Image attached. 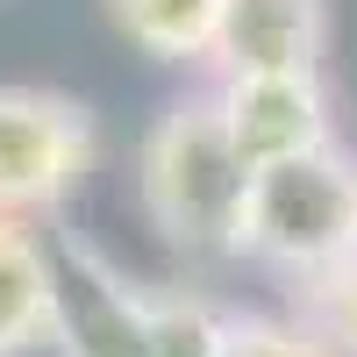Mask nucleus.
Returning <instances> with one entry per match:
<instances>
[{"label": "nucleus", "instance_id": "obj_1", "mask_svg": "<svg viewBox=\"0 0 357 357\" xmlns=\"http://www.w3.org/2000/svg\"><path fill=\"white\" fill-rule=\"evenodd\" d=\"M136 193H143L151 229L172 250L236 257V229H243V200H250V165L236 158L215 93H186L151 122V136L136 151Z\"/></svg>", "mask_w": 357, "mask_h": 357}, {"label": "nucleus", "instance_id": "obj_2", "mask_svg": "<svg viewBox=\"0 0 357 357\" xmlns=\"http://www.w3.org/2000/svg\"><path fill=\"white\" fill-rule=\"evenodd\" d=\"M236 257L272 264L293 286H307L329 264L357 257V158L343 143H329V151H307V158L250 172Z\"/></svg>", "mask_w": 357, "mask_h": 357}, {"label": "nucleus", "instance_id": "obj_3", "mask_svg": "<svg viewBox=\"0 0 357 357\" xmlns=\"http://www.w3.org/2000/svg\"><path fill=\"white\" fill-rule=\"evenodd\" d=\"M100 158V129L72 93L0 86V222H36L79 193Z\"/></svg>", "mask_w": 357, "mask_h": 357}, {"label": "nucleus", "instance_id": "obj_4", "mask_svg": "<svg viewBox=\"0 0 357 357\" xmlns=\"http://www.w3.org/2000/svg\"><path fill=\"white\" fill-rule=\"evenodd\" d=\"M57 264V307H50V343L57 357H158L151 350V293L122 279L93 243H50Z\"/></svg>", "mask_w": 357, "mask_h": 357}, {"label": "nucleus", "instance_id": "obj_5", "mask_svg": "<svg viewBox=\"0 0 357 357\" xmlns=\"http://www.w3.org/2000/svg\"><path fill=\"white\" fill-rule=\"evenodd\" d=\"M215 107H222V129H229L236 158H243L250 172L286 165V158H307V151H329V143H336V107H329L321 72L222 79L215 86Z\"/></svg>", "mask_w": 357, "mask_h": 357}, {"label": "nucleus", "instance_id": "obj_6", "mask_svg": "<svg viewBox=\"0 0 357 357\" xmlns=\"http://www.w3.org/2000/svg\"><path fill=\"white\" fill-rule=\"evenodd\" d=\"M329 57V0H222L215 65L222 79L264 72H321Z\"/></svg>", "mask_w": 357, "mask_h": 357}, {"label": "nucleus", "instance_id": "obj_7", "mask_svg": "<svg viewBox=\"0 0 357 357\" xmlns=\"http://www.w3.org/2000/svg\"><path fill=\"white\" fill-rule=\"evenodd\" d=\"M50 307H57L50 243L29 222H0V357L50 343Z\"/></svg>", "mask_w": 357, "mask_h": 357}, {"label": "nucleus", "instance_id": "obj_8", "mask_svg": "<svg viewBox=\"0 0 357 357\" xmlns=\"http://www.w3.org/2000/svg\"><path fill=\"white\" fill-rule=\"evenodd\" d=\"M114 29L158 65H207L222 29V0H107Z\"/></svg>", "mask_w": 357, "mask_h": 357}, {"label": "nucleus", "instance_id": "obj_9", "mask_svg": "<svg viewBox=\"0 0 357 357\" xmlns=\"http://www.w3.org/2000/svg\"><path fill=\"white\" fill-rule=\"evenodd\" d=\"M151 293V350L158 357H222L229 314L186 286H143Z\"/></svg>", "mask_w": 357, "mask_h": 357}, {"label": "nucleus", "instance_id": "obj_10", "mask_svg": "<svg viewBox=\"0 0 357 357\" xmlns=\"http://www.w3.org/2000/svg\"><path fill=\"white\" fill-rule=\"evenodd\" d=\"M301 293V321L329 343V357H357V257L329 264L321 279L293 286Z\"/></svg>", "mask_w": 357, "mask_h": 357}, {"label": "nucleus", "instance_id": "obj_11", "mask_svg": "<svg viewBox=\"0 0 357 357\" xmlns=\"http://www.w3.org/2000/svg\"><path fill=\"white\" fill-rule=\"evenodd\" d=\"M222 357H329V343L301 314H229Z\"/></svg>", "mask_w": 357, "mask_h": 357}]
</instances>
